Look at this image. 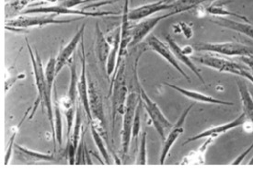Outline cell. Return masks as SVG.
<instances>
[{"instance_id":"obj_4","label":"cell","mask_w":253,"mask_h":170,"mask_svg":"<svg viewBox=\"0 0 253 170\" xmlns=\"http://www.w3.org/2000/svg\"><path fill=\"white\" fill-rule=\"evenodd\" d=\"M39 16H26L22 15L11 20H7L6 29L9 31H22L29 28H36V27L49 26V25H63L72 23L75 21L85 19L84 17H77L69 20H60L56 19L54 15H45V14H37Z\"/></svg>"},{"instance_id":"obj_37","label":"cell","mask_w":253,"mask_h":170,"mask_svg":"<svg viewBox=\"0 0 253 170\" xmlns=\"http://www.w3.org/2000/svg\"><path fill=\"white\" fill-rule=\"evenodd\" d=\"M240 59L243 64H245V66L253 68V55L242 56V57H240Z\"/></svg>"},{"instance_id":"obj_14","label":"cell","mask_w":253,"mask_h":170,"mask_svg":"<svg viewBox=\"0 0 253 170\" xmlns=\"http://www.w3.org/2000/svg\"><path fill=\"white\" fill-rule=\"evenodd\" d=\"M246 121V117H245L244 113L242 112V113H240L237 118L234 119L233 121H231V122H228V123H226L224 125L214 126V127H212V128H209V129H207L206 131H202V132L196 134V135H193V137L189 138L186 142L183 143V145L191 144V143H193L194 141H197V140L205 139V138L208 137L210 135H215V136L218 137L223 133H226L227 131H231V130H234V129L240 127V126H242V125L245 124Z\"/></svg>"},{"instance_id":"obj_28","label":"cell","mask_w":253,"mask_h":170,"mask_svg":"<svg viewBox=\"0 0 253 170\" xmlns=\"http://www.w3.org/2000/svg\"><path fill=\"white\" fill-rule=\"evenodd\" d=\"M91 134L93 137L94 143L96 144L97 148L100 151V155L103 157L105 164H111V157H110V154L107 150L106 145L104 144V138L100 135V132L98 130L91 125Z\"/></svg>"},{"instance_id":"obj_13","label":"cell","mask_w":253,"mask_h":170,"mask_svg":"<svg viewBox=\"0 0 253 170\" xmlns=\"http://www.w3.org/2000/svg\"><path fill=\"white\" fill-rule=\"evenodd\" d=\"M147 45L150 47V49L160 54V56L164 60H166L167 62L171 66H173L174 68L180 73V75L186 79L190 82V78L187 75L185 71L182 69V67L180 66V63L178 59L176 58V56L174 55L173 52L171 51V49L169 48V46L165 45L164 42H162L159 38H157L155 35H151L148 37L147 39Z\"/></svg>"},{"instance_id":"obj_35","label":"cell","mask_w":253,"mask_h":170,"mask_svg":"<svg viewBox=\"0 0 253 170\" xmlns=\"http://www.w3.org/2000/svg\"><path fill=\"white\" fill-rule=\"evenodd\" d=\"M253 142L251 144V145L247 148L246 150L243 151L240 155H239V157H237L235 160H233L232 164H233V165H239V164L241 163V162L243 161V159L248 156V154H249V153H251V151L253 150Z\"/></svg>"},{"instance_id":"obj_39","label":"cell","mask_w":253,"mask_h":170,"mask_svg":"<svg viewBox=\"0 0 253 170\" xmlns=\"http://www.w3.org/2000/svg\"><path fill=\"white\" fill-rule=\"evenodd\" d=\"M207 1H209V0H190V3L193 5V7H196Z\"/></svg>"},{"instance_id":"obj_43","label":"cell","mask_w":253,"mask_h":170,"mask_svg":"<svg viewBox=\"0 0 253 170\" xmlns=\"http://www.w3.org/2000/svg\"><path fill=\"white\" fill-rule=\"evenodd\" d=\"M62 1H64V0H62Z\"/></svg>"},{"instance_id":"obj_25","label":"cell","mask_w":253,"mask_h":170,"mask_svg":"<svg viewBox=\"0 0 253 170\" xmlns=\"http://www.w3.org/2000/svg\"><path fill=\"white\" fill-rule=\"evenodd\" d=\"M54 128H55V136L59 146H62L63 143V121H62V108L60 101L57 98H54Z\"/></svg>"},{"instance_id":"obj_10","label":"cell","mask_w":253,"mask_h":170,"mask_svg":"<svg viewBox=\"0 0 253 170\" xmlns=\"http://www.w3.org/2000/svg\"><path fill=\"white\" fill-rule=\"evenodd\" d=\"M81 49V72H80L79 82H78V93L80 97V102L83 106V109L86 112L89 123L92 122V115L89 105V93H88V82L87 77V55L84 48V37L80 42Z\"/></svg>"},{"instance_id":"obj_38","label":"cell","mask_w":253,"mask_h":170,"mask_svg":"<svg viewBox=\"0 0 253 170\" xmlns=\"http://www.w3.org/2000/svg\"><path fill=\"white\" fill-rule=\"evenodd\" d=\"M181 49H182L183 52L187 54V55L192 54L194 52V48L192 47V46H184V47H181Z\"/></svg>"},{"instance_id":"obj_34","label":"cell","mask_w":253,"mask_h":170,"mask_svg":"<svg viewBox=\"0 0 253 170\" xmlns=\"http://www.w3.org/2000/svg\"><path fill=\"white\" fill-rule=\"evenodd\" d=\"M180 28H181V33L184 34V36L186 37L187 39H191L193 37V28L185 22H180Z\"/></svg>"},{"instance_id":"obj_42","label":"cell","mask_w":253,"mask_h":170,"mask_svg":"<svg viewBox=\"0 0 253 170\" xmlns=\"http://www.w3.org/2000/svg\"><path fill=\"white\" fill-rule=\"evenodd\" d=\"M249 164H250V165H253V158H252V159L250 160V162H249Z\"/></svg>"},{"instance_id":"obj_21","label":"cell","mask_w":253,"mask_h":170,"mask_svg":"<svg viewBox=\"0 0 253 170\" xmlns=\"http://www.w3.org/2000/svg\"><path fill=\"white\" fill-rule=\"evenodd\" d=\"M111 48L112 46L107 41L106 37L104 33H102L100 25L96 23V42H95L96 54H97V58L105 72H106L107 60H108L109 53L111 52Z\"/></svg>"},{"instance_id":"obj_20","label":"cell","mask_w":253,"mask_h":170,"mask_svg":"<svg viewBox=\"0 0 253 170\" xmlns=\"http://www.w3.org/2000/svg\"><path fill=\"white\" fill-rule=\"evenodd\" d=\"M211 21L218 26L232 30L253 39V24H251L249 21H237L228 18H215Z\"/></svg>"},{"instance_id":"obj_23","label":"cell","mask_w":253,"mask_h":170,"mask_svg":"<svg viewBox=\"0 0 253 170\" xmlns=\"http://www.w3.org/2000/svg\"><path fill=\"white\" fill-rule=\"evenodd\" d=\"M120 28L116 30V33L114 34L113 42H112V48L111 52L109 53L108 60L106 64V73L109 77V79L112 78L114 74L117 62H118V57H119V49H120Z\"/></svg>"},{"instance_id":"obj_19","label":"cell","mask_w":253,"mask_h":170,"mask_svg":"<svg viewBox=\"0 0 253 170\" xmlns=\"http://www.w3.org/2000/svg\"><path fill=\"white\" fill-rule=\"evenodd\" d=\"M166 41L168 45L169 46V48L173 52L174 55L176 56V58L178 59V61H180L184 66H187L198 78V79L200 80L204 85H207L206 81H205V79H204L202 74H201L200 70L197 68V66L194 65V63L191 60V58L183 52L181 47L174 41L173 38L169 34H167Z\"/></svg>"},{"instance_id":"obj_30","label":"cell","mask_w":253,"mask_h":170,"mask_svg":"<svg viewBox=\"0 0 253 170\" xmlns=\"http://www.w3.org/2000/svg\"><path fill=\"white\" fill-rule=\"evenodd\" d=\"M147 131H144L141 137L138 157L136 159V163L138 165H146L147 162Z\"/></svg>"},{"instance_id":"obj_8","label":"cell","mask_w":253,"mask_h":170,"mask_svg":"<svg viewBox=\"0 0 253 170\" xmlns=\"http://www.w3.org/2000/svg\"><path fill=\"white\" fill-rule=\"evenodd\" d=\"M27 48L29 51V55H30V59L32 63V67H33V71H34V79H35V85L37 88V98L34 102V107H33V111L31 113V115L29 116V119H32L34 116L35 112L37 111V109L39 108V106L42 105L43 108V101L44 98L46 95V76H45V69H43L42 64V60L40 58V55L37 51L33 52V49L30 45L28 40L26 39Z\"/></svg>"},{"instance_id":"obj_32","label":"cell","mask_w":253,"mask_h":170,"mask_svg":"<svg viewBox=\"0 0 253 170\" xmlns=\"http://www.w3.org/2000/svg\"><path fill=\"white\" fill-rule=\"evenodd\" d=\"M100 1H104V0H64V1H62L61 5L67 7H76L84 5V4L100 2Z\"/></svg>"},{"instance_id":"obj_11","label":"cell","mask_w":253,"mask_h":170,"mask_svg":"<svg viewBox=\"0 0 253 170\" xmlns=\"http://www.w3.org/2000/svg\"><path fill=\"white\" fill-rule=\"evenodd\" d=\"M179 12L177 10H171L169 13L165 15H160L156 17H149L145 20H140L135 26L132 28V40L129 44V47L137 45L143 40L147 37L149 33L152 32L155 27L160 23L161 20H166L168 18L177 15Z\"/></svg>"},{"instance_id":"obj_9","label":"cell","mask_w":253,"mask_h":170,"mask_svg":"<svg viewBox=\"0 0 253 170\" xmlns=\"http://www.w3.org/2000/svg\"><path fill=\"white\" fill-rule=\"evenodd\" d=\"M88 93H89V105H90V111L92 115V122L90 125L94 126L100 135L104 138L108 142V133L106 131V122H105V115L103 110L102 99L100 97V94L97 90V87L94 85V83H88Z\"/></svg>"},{"instance_id":"obj_33","label":"cell","mask_w":253,"mask_h":170,"mask_svg":"<svg viewBox=\"0 0 253 170\" xmlns=\"http://www.w3.org/2000/svg\"><path fill=\"white\" fill-rule=\"evenodd\" d=\"M30 2H33V0H15L10 3L9 7L14 9L16 12H20L30 4Z\"/></svg>"},{"instance_id":"obj_16","label":"cell","mask_w":253,"mask_h":170,"mask_svg":"<svg viewBox=\"0 0 253 170\" xmlns=\"http://www.w3.org/2000/svg\"><path fill=\"white\" fill-rule=\"evenodd\" d=\"M82 132V126H81V109L80 105H77V111H76V117L74 123L73 129L71 131L70 137L67 139V157L69 164L74 165L76 164V157H77V151L80 144V137Z\"/></svg>"},{"instance_id":"obj_18","label":"cell","mask_w":253,"mask_h":170,"mask_svg":"<svg viewBox=\"0 0 253 170\" xmlns=\"http://www.w3.org/2000/svg\"><path fill=\"white\" fill-rule=\"evenodd\" d=\"M163 84L167 85V86H169V87H170V88H172L175 91L179 92L182 96L190 98L193 101H196V102L208 103V104L224 105V106H234L233 102L221 100L219 98H213L212 96H208V95L203 94L201 92L189 90L186 88L180 87V86L174 85V84H170V83H167V82H164Z\"/></svg>"},{"instance_id":"obj_12","label":"cell","mask_w":253,"mask_h":170,"mask_svg":"<svg viewBox=\"0 0 253 170\" xmlns=\"http://www.w3.org/2000/svg\"><path fill=\"white\" fill-rule=\"evenodd\" d=\"M193 105H190L186 110L181 113L180 118L178 119L177 123L172 126L169 133L168 134V136L163 141V147H162L161 154H160V164H164L167 157H168L169 153L171 150L174 144L177 142L178 138L180 137V135L184 132L183 125H184L187 117H188V115L190 113V111L193 109Z\"/></svg>"},{"instance_id":"obj_17","label":"cell","mask_w":253,"mask_h":170,"mask_svg":"<svg viewBox=\"0 0 253 170\" xmlns=\"http://www.w3.org/2000/svg\"><path fill=\"white\" fill-rule=\"evenodd\" d=\"M171 9L172 10V5H167L162 2V0L153 2L147 5H143L140 7H135L131 9L129 12V19L131 21H140L149 18L151 15L159 13L163 10Z\"/></svg>"},{"instance_id":"obj_29","label":"cell","mask_w":253,"mask_h":170,"mask_svg":"<svg viewBox=\"0 0 253 170\" xmlns=\"http://www.w3.org/2000/svg\"><path fill=\"white\" fill-rule=\"evenodd\" d=\"M143 108V104L141 101V98L139 100V104L136 108L135 111V116L133 119V134H132V140H134L135 143L137 142V139L139 136L140 130H141V109Z\"/></svg>"},{"instance_id":"obj_22","label":"cell","mask_w":253,"mask_h":170,"mask_svg":"<svg viewBox=\"0 0 253 170\" xmlns=\"http://www.w3.org/2000/svg\"><path fill=\"white\" fill-rule=\"evenodd\" d=\"M239 93H240V100L242 105L243 113L246 117L247 121L252 123L253 125V98L250 90L248 89L247 85L242 80H238L237 82Z\"/></svg>"},{"instance_id":"obj_24","label":"cell","mask_w":253,"mask_h":170,"mask_svg":"<svg viewBox=\"0 0 253 170\" xmlns=\"http://www.w3.org/2000/svg\"><path fill=\"white\" fill-rule=\"evenodd\" d=\"M206 12L209 14V15L215 16L216 18L231 17V18H235L237 20H242V21H249L246 17H244L243 15H240V14L235 13L233 11L229 10L223 4H212L209 7H206Z\"/></svg>"},{"instance_id":"obj_26","label":"cell","mask_w":253,"mask_h":170,"mask_svg":"<svg viewBox=\"0 0 253 170\" xmlns=\"http://www.w3.org/2000/svg\"><path fill=\"white\" fill-rule=\"evenodd\" d=\"M14 148L20 153L22 156L29 157L34 160H41V161H53L55 160V157L53 154H46V153H40L37 151L28 149L24 146H21L20 144H15Z\"/></svg>"},{"instance_id":"obj_7","label":"cell","mask_w":253,"mask_h":170,"mask_svg":"<svg viewBox=\"0 0 253 170\" xmlns=\"http://www.w3.org/2000/svg\"><path fill=\"white\" fill-rule=\"evenodd\" d=\"M196 52H212L226 55L230 57H242L247 55H253V47L234 42L209 43L198 42L193 46Z\"/></svg>"},{"instance_id":"obj_36","label":"cell","mask_w":253,"mask_h":170,"mask_svg":"<svg viewBox=\"0 0 253 170\" xmlns=\"http://www.w3.org/2000/svg\"><path fill=\"white\" fill-rule=\"evenodd\" d=\"M25 79V76L23 74H19L18 76H15V77H11L10 79H7L6 81V92L8 91L10 89V87L13 85L14 83L18 80L20 79Z\"/></svg>"},{"instance_id":"obj_40","label":"cell","mask_w":253,"mask_h":170,"mask_svg":"<svg viewBox=\"0 0 253 170\" xmlns=\"http://www.w3.org/2000/svg\"><path fill=\"white\" fill-rule=\"evenodd\" d=\"M173 30H174V33H181V28H180V23H178V24H174Z\"/></svg>"},{"instance_id":"obj_41","label":"cell","mask_w":253,"mask_h":170,"mask_svg":"<svg viewBox=\"0 0 253 170\" xmlns=\"http://www.w3.org/2000/svg\"><path fill=\"white\" fill-rule=\"evenodd\" d=\"M175 1H177V0H162V2H163L164 4H167V5H170V4L174 3Z\"/></svg>"},{"instance_id":"obj_1","label":"cell","mask_w":253,"mask_h":170,"mask_svg":"<svg viewBox=\"0 0 253 170\" xmlns=\"http://www.w3.org/2000/svg\"><path fill=\"white\" fill-rule=\"evenodd\" d=\"M141 55H142V52H140L138 56L135 58V62H134V69H133L134 82H135L136 88L139 93L143 107L147 111V114L151 120V123L153 125L154 128L158 132V134L162 139V141H164L165 140V131L167 130H170L173 125L166 118V116L162 113V111H160V107L156 104L151 98H149V96L147 95V92L144 89L143 85L140 82L137 70H138V62H139Z\"/></svg>"},{"instance_id":"obj_5","label":"cell","mask_w":253,"mask_h":170,"mask_svg":"<svg viewBox=\"0 0 253 170\" xmlns=\"http://www.w3.org/2000/svg\"><path fill=\"white\" fill-rule=\"evenodd\" d=\"M33 14H45V15H54L55 17L61 15H74L78 17H91V18H101V17H110L115 16L117 13L112 11H99L91 12L84 10L82 8L67 7L63 5H43L38 7H29L22 11L21 15H33Z\"/></svg>"},{"instance_id":"obj_15","label":"cell","mask_w":253,"mask_h":170,"mask_svg":"<svg viewBox=\"0 0 253 170\" xmlns=\"http://www.w3.org/2000/svg\"><path fill=\"white\" fill-rule=\"evenodd\" d=\"M86 28V24H82L80 26L79 31L75 33L72 39L65 46L63 49H61L60 52L58 53L56 59V74L58 75L61 70L67 66L71 60L74 52L76 51L77 47L81 42V40L84 37V31Z\"/></svg>"},{"instance_id":"obj_27","label":"cell","mask_w":253,"mask_h":170,"mask_svg":"<svg viewBox=\"0 0 253 170\" xmlns=\"http://www.w3.org/2000/svg\"><path fill=\"white\" fill-rule=\"evenodd\" d=\"M70 73H71V77H70V84H69V88L67 91V96L70 98V100L77 104V94L78 93V82H79V78L78 77V73H77V66H76V61L72 59V63L70 65Z\"/></svg>"},{"instance_id":"obj_6","label":"cell","mask_w":253,"mask_h":170,"mask_svg":"<svg viewBox=\"0 0 253 170\" xmlns=\"http://www.w3.org/2000/svg\"><path fill=\"white\" fill-rule=\"evenodd\" d=\"M140 96L135 92H132L128 95L127 98L126 110L123 114V126H122V156L125 158L129 149L130 144L132 142V134H133V119L135 116L136 108L139 104Z\"/></svg>"},{"instance_id":"obj_3","label":"cell","mask_w":253,"mask_h":170,"mask_svg":"<svg viewBox=\"0 0 253 170\" xmlns=\"http://www.w3.org/2000/svg\"><path fill=\"white\" fill-rule=\"evenodd\" d=\"M193 59L197 61L203 66L212 68L220 73H230L236 76L251 81L253 84V75L248 66H242L239 63L222 58L219 56H214L211 54H200L193 56Z\"/></svg>"},{"instance_id":"obj_31","label":"cell","mask_w":253,"mask_h":170,"mask_svg":"<svg viewBox=\"0 0 253 170\" xmlns=\"http://www.w3.org/2000/svg\"><path fill=\"white\" fill-rule=\"evenodd\" d=\"M30 110H31V109H29V110L27 111L25 117H23V119L20 121V125H19L18 127H16V130L13 131V133H12L11 137L9 139V144H8L7 153H6V157H5V165H8L9 161H10V158H11V156H12V152H13L14 146H15V140H16V137H17V134H18V131H19V128H20V125L23 124V122H24V120L26 118L27 114L29 113Z\"/></svg>"},{"instance_id":"obj_2","label":"cell","mask_w":253,"mask_h":170,"mask_svg":"<svg viewBox=\"0 0 253 170\" xmlns=\"http://www.w3.org/2000/svg\"><path fill=\"white\" fill-rule=\"evenodd\" d=\"M109 95L112 96V126L114 132L116 117L124 114L128 98L125 59L121 62L117 71L111 78Z\"/></svg>"}]
</instances>
